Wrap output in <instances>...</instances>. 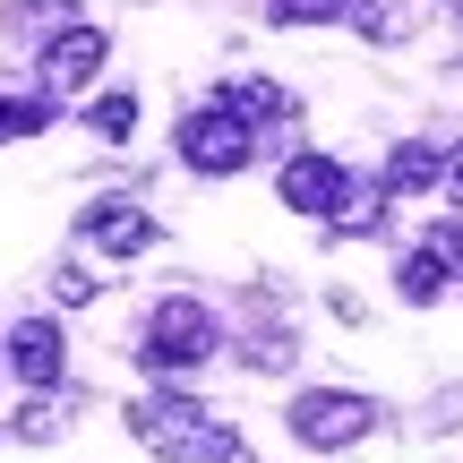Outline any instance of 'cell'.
I'll list each match as a JSON object with an SVG mask.
<instances>
[{
  "label": "cell",
  "instance_id": "6da1fadb",
  "mask_svg": "<svg viewBox=\"0 0 463 463\" xmlns=\"http://www.w3.org/2000/svg\"><path fill=\"white\" fill-rule=\"evenodd\" d=\"M378 395H361V386H309V395H292V412H283V430L300 438V447H361V438H378Z\"/></svg>",
  "mask_w": 463,
  "mask_h": 463
},
{
  "label": "cell",
  "instance_id": "7a4b0ae2",
  "mask_svg": "<svg viewBox=\"0 0 463 463\" xmlns=\"http://www.w3.org/2000/svg\"><path fill=\"white\" fill-rule=\"evenodd\" d=\"M249 155H258V120H241L223 95L181 112V164L198 181H232V172H249Z\"/></svg>",
  "mask_w": 463,
  "mask_h": 463
},
{
  "label": "cell",
  "instance_id": "3957f363",
  "mask_svg": "<svg viewBox=\"0 0 463 463\" xmlns=\"http://www.w3.org/2000/svg\"><path fill=\"white\" fill-rule=\"evenodd\" d=\"M215 344H223L215 309L189 300V292H172V300H155L146 335H137V361L146 369H198V361H215Z\"/></svg>",
  "mask_w": 463,
  "mask_h": 463
},
{
  "label": "cell",
  "instance_id": "277c9868",
  "mask_svg": "<svg viewBox=\"0 0 463 463\" xmlns=\"http://www.w3.org/2000/svg\"><path fill=\"white\" fill-rule=\"evenodd\" d=\"M344 181H352V172L335 164L326 146H300L292 164L275 172V206H283V215H300V223H317V215H335V198H344Z\"/></svg>",
  "mask_w": 463,
  "mask_h": 463
},
{
  "label": "cell",
  "instance_id": "5b68a950",
  "mask_svg": "<svg viewBox=\"0 0 463 463\" xmlns=\"http://www.w3.org/2000/svg\"><path fill=\"white\" fill-rule=\"evenodd\" d=\"M103 61H112V34L86 26V17H69V26L43 43V61H34V69H43L52 95H78V86H95V78H103Z\"/></svg>",
  "mask_w": 463,
  "mask_h": 463
},
{
  "label": "cell",
  "instance_id": "8992f818",
  "mask_svg": "<svg viewBox=\"0 0 463 463\" xmlns=\"http://www.w3.org/2000/svg\"><path fill=\"white\" fill-rule=\"evenodd\" d=\"M206 430V403L198 395H137L129 403V438L137 447H155V455H172V463H189V438Z\"/></svg>",
  "mask_w": 463,
  "mask_h": 463
},
{
  "label": "cell",
  "instance_id": "52a82bcc",
  "mask_svg": "<svg viewBox=\"0 0 463 463\" xmlns=\"http://www.w3.org/2000/svg\"><path fill=\"white\" fill-rule=\"evenodd\" d=\"M61 369H69V335L52 326V317H17V326H9V378L34 386V395H52Z\"/></svg>",
  "mask_w": 463,
  "mask_h": 463
},
{
  "label": "cell",
  "instance_id": "ba28073f",
  "mask_svg": "<svg viewBox=\"0 0 463 463\" xmlns=\"http://www.w3.org/2000/svg\"><path fill=\"white\" fill-rule=\"evenodd\" d=\"M78 223H86V241H95L103 258H137V249H155V215H137V206L103 198V206H86Z\"/></svg>",
  "mask_w": 463,
  "mask_h": 463
},
{
  "label": "cell",
  "instance_id": "9c48e42d",
  "mask_svg": "<svg viewBox=\"0 0 463 463\" xmlns=\"http://www.w3.org/2000/svg\"><path fill=\"white\" fill-rule=\"evenodd\" d=\"M386 198H395V189H386V172H378V181H344V198H335L326 232H335V241H369V232L386 223Z\"/></svg>",
  "mask_w": 463,
  "mask_h": 463
},
{
  "label": "cell",
  "instance_id": "30bf717a",
  "mask_svg": "<svg viewBox=\"0 0 463 463\" xmlns=\"http://www.w3.org/2000/svg\"><path fill=\"white\" fill-rule=\"evenodd\" d=\"M438 164H447V155H430L420 137H395V146H386V189H395V198H420V189H438Z\"/></svg>",
  "mask_w": 463,
  "mask_h": 463
},
{
  "label": "cell",
  "instance_id": "8fae6325",
  "mask_svg": "<svg viewBox=\"0 0 463 463\" xmlns=\"http://www.w3.org/2000/svg\"><path fill=\"white\" fill-rule=\"evenodd\" d=\"M447 275H455V266H447V258H438V241H420V249H412V258H403V266H395V292H403V300H412V309H430V300H438V292H447Z\"/></svg>",
  "mask_w": 463,
  "mask_h": 463
},
{
  "label": "cell",
  "instance_id": "7c38bea8",
  "mask_svg": "<svg viewBox=\"0 0 463 463\" xmlns=\"http://www.w3.org/2000/svg\"><path fill=\"white\" fill-rule=\"evenodd\" d=\"M223 103H232L241 120H283V112H292V95H283L275 78H232V86H223Z\"/></svg>",
  "mask_w": 463,
  "mask_h": 463
},
{
  "label": "cell",
  "instance_id": "4fadbf2b",
  "mask_svg": "<svg viewBox=\"0 0 463 463\" xmlns=\"http://www.w3.org/2000/svg\"><path fill=\"white\" fill-rule=\"evenodd\" d=\"M86 129H95L103 146H120V137L137 129V95H129V86H120V95H95V103H86Z\"/></svg>",
  "mask_w": 463,
  "mask_h": 463
},
{
  "label": "cell",
  "instance_id": "5bb4252c",
  "mask_svg": "<svg viewBox=\"0 0 463 463\" xmlns=\"http://www.w3.org/2000/svg\"><path fill=\"white\" fill-rule=\"evenodd\" d=\"M52 129V95H9L0 103V146H9V137H43Z\"/></svg>",
  "mask_w": 463,
  "mask_h": 463
},
{
  "label": "cell",
  "instance_id": "9a60e30c",
  "mask_svg": "<svg viewBox=\"0 0 463 463\" xmlns=\"http://www.w3.org/2000/svg\"><path fill=\"white\" fill-rule=\"evenodd\" d=\"M275 26H335V17H352V0H275Z\"/></svg>",
  "mask_w": 463,
  "mask_h": 463
},
{
  "label": "cell",
  "instance_id": "2e32d148",
  "mask_svg": "<svg viewBox=\"0 0 463 463\" xmlns=\"http://www.w3.org/2000/svg\"><path fill=\"white\" fill-rule=\"evenodd\" d=\"M232 455H241V430H232V420H215V412H206V430L189 438V463H232Z\"/></svg>",
  "mask_w": 463,
  "mask_h": 463
},
{
  "label": "cell",
  "instance_id": "e0dca14e",
  "mask_svg": "<svg viewBox=\"0 0 463 463\" xmlns=\"http://www.w3.org/2000/svg\"><path fill=\"white\" fill-rule=\"evenodd\" d=\"M292 352H300V344L275 326V335H249V344H241V361H249V369H292Z\"/></svg>",
  "mask_w": 463,
  "mask_h": 463
},
{
  "label": "cell",
  "instance_id": "ac0fdd59",
  "mask_svg": "<svg viewBox=\"0 0 463 463\" xmlns=\"http://www.w3.org/2000/svg\"><path fill=\"white\" fill-rule=\"evenodd\" d=\"M69 420L52 412V403H26V412H17V438H26V447H43V438H61Z\"/></svg>",
  "mask_w": 463,
  "mask_h": 463
},
{
  "label": "cell",
  "instance_id": "d6986e66",
  "mask_svg": "<svg viewBox=\"0 0 463 463\" xmlns=\"http://www.w3.org/2000/svg\"><path fill=\"white\" fill-rule=\"evenodd\" d=\"M52 292H61V300H69V309H86V300H95V292H103V283H95V275H86V266H61V275H52Z\"/></svg>",
  "mask_w": 463,
  "mask_h": 463
},
{
  "label": "cell",
  "instance_id": "ffe728a7",
  "mask_svg": "<svg viewBox=\"0 0 463 463\" xmlns=\"http://www.w3.org/2000/svg\"><path fill=\"white\" fill-rule=\"evenodd\" d=\"M430 241H438V258H447V266H455V275H463V215H447V223H438V232H430Z\"/></svg>",
  "mask_w": 463,
  "mask_h": 463
},
{
  "label": "cell",
  "instance_id": "44dd1931",
  "mask_svg": "<svg viewBox=\"0 0 463 463\" xmlns=\"http://www.w3.org/2000/svg\"><path fill=\"white\" fill-rule=\"evenodd\" d=\"M438 189H447V198H455V206H463V146H455V155H447V164H438Z\"/></svg>",
  "mask_w": 463,
  "mask_h": 463
},
{
  "label": "cell",
  "instance_id": "7402d4cb",
  "mask_svg": "<svg viewBox=\"0 0 463 463\" xmlns=\"http://www.w3.org/2000/svg\"><path fill=\"white\" fill-rule=\"evenodd\" d=\"M447 9H455V17H463V0H447Z\"/></svg>",
  "mask_w": 463,
  "mask_h": 463
}]
</instances>
